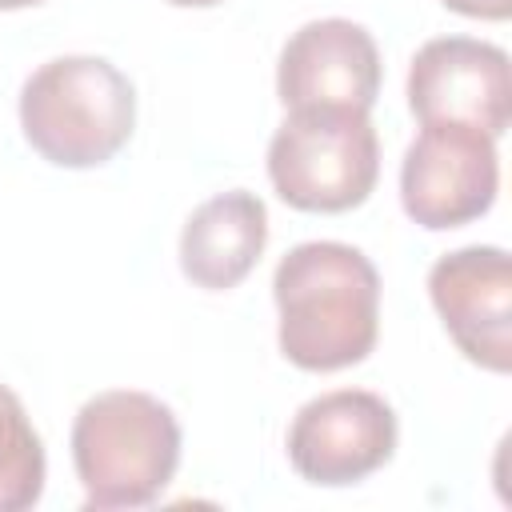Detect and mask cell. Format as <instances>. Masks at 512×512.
<instances>
[{
	"label": "cell",
	"mask_w": 512,
	"mask_h": 512,
	"mask_svg": "<svg viewBox=\"0 0 512 512\" xmlns=\"http://www.w3.org/2000/svg\"><path fill=\"white\" fill-rule=\"evenodd\" d=\"M280 352L304 372H340L376 348L380 272L340 240H304L272 272Z\"/></svg>",
	"instance_id": "1"
},
{
	"label": "cell",
	"mask_w": 512,
	"mask_h": 512,
	"mask_svg": "<svg viewBox=\"0 0 512 512\" xmlns=\"http://www.w3.org/2000/svg\"><path fill=\"white\" fill-rule=\"evenodd\" d=\"M400 440L396 412L368 388H336L300 404L288 428L292 468L320 488H348L380 472Z\"/></svg>",
	"instance_id": "6"
},
{
	"label": "cell",
	"mask_w": 512,
	"mask_h": 512,
	"mask_svg": "<svg viewBox=\"0 0 512 512\" xmlns=\"http://www.w3.org/2000/svg\"><path fill=\"white\" fill-rule=\"evenodd\" d=\"M164 4H172V8H212L220 0H164Z\"/></svg>",
	"instance_id": "14"
},
{
	"label": "cell",
	"mask_w": 512,
	"mask_h": 512,
	"mask_svg": "<svg viewBox=\"0 0 512 512\" xmlns=\"http://www.w3.org/2000/svg\"><path fill=\"white\" fill-rule=\"evenodd\" d=\"M408 108L420 124H464L504 136L512 124V64L500 44L436 36L408 64Z\"/></svg>",
	"instance_id": "7"
},
{
	"label": "cell",
	"mask_w": 512,
	"mask_h": 512,
	"mask_svg": "<svg viewBox=\"0 0 512 512\" xmlns=\"http://www.w3.org/2000/svg\"><path fill=\"white\" fill-rule=\"evenodd\" d=\"M176 464L180 424L148 392H100L72 420V468L88 508H148L172 484Z\"/></svg>",
	"instance_id": "2"
},
{
	"label": "cell",
	"mask_w": 512,
	"mask_h": 512,
	"mask_svg": "<svg viewBox=\"0 0 512 512\" xmlns=\"http://www.w3.org/2000/svg\"><path fill=\"white\" fill-rule=\"evenodd\" d=\"M500 192L496 136L464 124H420L400 160V204L428 228L448 232L480 220Z\"/></svg>",
	"instance_id": "5"
},
{
	"label": "cell",
	"mask_w": 512,
	"mask_h": 512,
	"mask_svg": "<svg viewBox=\"0 0 512 512\" xmlns=\"http://www.w3.org/2000/svg\"><path fill=\"white\" fill-rule=\"evenodd\" d=\"M444 8L472 16V20H508L512 16V0H440Z\"/></svg>",
	"instance_id": "12"
},
{
	"label": "cell",
	"mask_w": 512,
	"mask_h": 512,
	"mask_svg": "<svg viewBox=\"0 0 512 512\" xmlns=\"http://www.w3.org/2000/svg\"><path fill=\"white\" fill-rule=\"evenodd\" d=\"M428 296L472 364L512 372V260L504 248L468 244L444 252L428 268Z\"/></svg>",
	"instance_id": "8"
},
{
	"label": "cell",
	"mask_w": 512,
	"mask_h": 512,
	"mask_svg": "<svg viewBox=\"0 0 512 512\" xmlns=\"http://www.w3.org/2000/svg\"><path fill=\"white\" fill-rule=\"evenodd\" d=\"M48 460L20 396L0 384V512H28L40 504Z\"/></svg>",
	"instance_id": "11"
},
{
	"label": "cell",
	"mask_w": 512,
	"mask_h": 512,
	"mask_svg": "<svg viewBox=\"0 0 512 512\" xmlns=\"http://www.w3.org/2000/svg\"><path fill=\"white\" fill-rule=\"evenodd\" d=\"M44 0H0V12H16V8H36Z\"/></svg>",
	"instance_id": "13"
},
{
	"label": "cell",
	"mask_w": 512,
	"mask_h": 512,
	"mask_svg": "<svg viewBox=\"0 0 512 512\" xmlns=\"http://www.w3.org/2000/svg\"><path fill=\"white\" fill-rule=\"evenodd\" d=\"M268 244V208L256 192L232 188L192 208L180 228V272L204 292L236 288Z\"/></svg>",
	"instance_id": "10"
},
{
	"label": "cell",
	"mask_w": 512,
	"mask_h": 512,
	"mask_svg": "<svg viewBox=\"0 0 512 512\" xmlns=\"http://www.w3.org/2000/svg\"><path fill=\"white\" fill-rule=\"evenodd\" d=\"M20 128L56 168H100L132 140L136 88L104 56L44 60L20 88Z\"/></svg>",
	"instance_id": "3"
},
{
	"label": "cell",
	"mask_w": 512,
	"mask_h": 512,
	"mask_svg": "<svg viewBox=\"0 0 512 512\" xmlns=\"http://www.w3.org/2000/svg\"><path fill=\"white\" fill-rule=\"evenodd\" d=\"M380 176V140L368 112L288 108L268 140V180L288 208L348 212L360 208Z\"/></svg>",
	"instance_id": "4"
},
{
	"label": "cell",
	"mask_w": 512,
	"mask_h": 512,
	"mask_svg": "<svg viewBox=\"0 0 512 512\" xmlns=\"http://www.w3.org/2000/svg\"><path fill=\"white\" fill-rule=\"evenodd\" d=\"M276 96L284 108H356L380 96V48L372 32L344 16L300 24L280 48Z\"/></svg>",
	"instance_id": "9"
}]
</instances>
